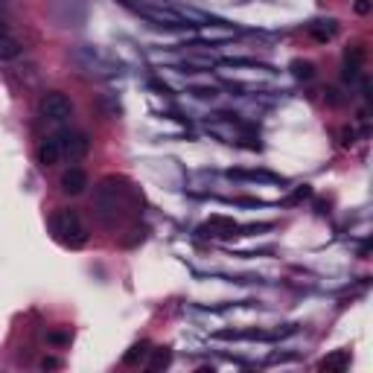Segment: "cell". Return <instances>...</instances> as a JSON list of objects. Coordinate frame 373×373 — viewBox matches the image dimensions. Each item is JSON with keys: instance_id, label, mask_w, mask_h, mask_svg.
<instances>
[{"instance_id": "1", "label": "cell", "mask_w": 373, "mask_h": 373, "mask_svg": "<svg viewBox=\"0 0 373 373\" xmlns=\"http://www.w3.org/2000/svg\"><path fill=\"white\" fill-rule=\"evenodd\" d=\"M126 210H129V186L122 184L120 178H114V175L105 178V181H99L96 193H94V213H96V219L103 222L105 228H114Z\"/></svg>"}, {"instance_id": "2", "label": "cell", "mask_w": 373, "mask_h": 373, "mask_svg": "<svg viewBox=\"0 0 373 373\" xmlns=\"http://www.w3.org/2000/svg\"><path fill=\"white\" fill-rule=\"evenodd\" d=\"M53 231L58 239L70 248H82L88 242V228H85V222L76 210H58L53 216Z\"/></svg>"}, {"instance_id": "3", "label": "cell", "mask_w": 373, "mask_h": 373, "mask_svg": "<svg viewBox=\"0 0 373 373\" xmlns=\"http://www.w3.org/2000/svg\"><path fill=\"white\" fill-rule=\"evenodd\" d=\"M134 12H138V15H143L146 21H152L155 27H167V30L184 27V18L175 12V6H164V3H134Z\"/></svg>"}, {"instance_id": "4", "label": "cell", "mask_w": 373, "mask_h": 373, "mask_svg": "<svg viewBox=\"0 0 373 373\" xmlns=\"http://www.w3.org/2000/svg\"><path fill=\"white\" fill-rule=\"evenodd\" d=\"M41 114L50 122H65L73 114V103L61 91H50V94L41 96Z\"/></svg>"}, {"instance_id": "5", "label": "cell", "mask_w": 373, "mask_h": 373, "mask_svg": "<svg viewBox=\"0 0 373 373\" xmlns=\"http://www.w3.org/2000/svg\"><path fill=\"white\" fill-rule=\"evenodd\" d=\"M73 61H79V65L85 70H91V73H114L117 70L114 61L105 58L96 47H79V50H73Z\"/></svg>"}, {"instance_id": "6", "label": "cell", "mask_w": 373, "mask_h": 373, "mask_svg": "<svg viewBox=\"0 0 373 373\" xmlns=\"http://www.w3.org/2000/svg\"><path fill=\"white\" fill-rule=\"evenodd\" d=\"M58 140H61V152H65L70 160L85 158L91 149V140L85 138L82 131H65V134H58Z\"/></svg>"}, {"instance_id": "7", "label": "cell", "mask_w": 373, "mask_h": 373, "mask_svg": "<svg viewBox=\"0 0 373 373\" xmlns=\"http://www.w3.org/2000/svg\"><path fill=\"white\" fill-rule=\"evenodd\" d=\"M204 236H219V239H231V236H239V225L233 219L225 216H210V222L202 228Z\"/></svg>"}, {"instance_id": "8", "label": "cell", "mask_w": 373, "mask_h": 373, "mask_svg": "<svg viewBox=\"0 0 373 373\" xmlns=\"http://www.w3.org/2000/svg\"><path fill=\"white\" fill-rule=\"evenodd\" d=\"M85 186H88V172L79 167H70L65 175H61V193L79 195V193H85Z\"/></svg>"}, {"instance_id": "9", "label": "cell", "mask_w": 373, "mask_h": 373, "mask_svg": "<svg viewBox=\"0 0 373 373\" xmlns=\"http://www.w3.org/2000/svg\"><path fill=\"white\" fill-rule=\"evenodd\" d=\"M61 155H65V152H61V140H58V138H47V140L39 146V164H41L44 169H47V167H56Z\"/></svg>"}, {"instance_id": "10", "label": "cell", "mask_w": 373, "mask_h": 373, "mask_svg": "<svg viewBox=\"0 0 373 373\" xmlns=\"http://www.w3.org/2000/svg\"><path fill=\"white\" fill-rule=\"evenodd\" d=\"M347 365H350V353H347V350H335V353L327 356L318 367H321V370H327V373H341Z\"/></svg>"}, {"instance_id": "11", "label": "cell", "mask_w": 373, "mask_h": 373, "mask_svg": "<svg viewBox=\"0 0 373 373\" xmlns=\"http://www.w3.org/2000/svg\"><path fill=\"white\" fill-rule=\"evenodd\" d=\"M309 32H312L318 41H327V39H332V35L339 32V23L335 21H315V23H309Z\"/></svg>"}, {"instance_id": "12", "label": "cell", "mask_w": 373, "mask_h": 373, "mask_svg": "<svg viewBox=\"0 0 373 373\" xmlns=\"http://www.w3.org/2000/svg\"><path fill=\"white\" fill-rule=\"evenodd\" d=\"M21 53V44L12 39V35L6 32H0V61H9V58H15Z\"/></svg>"}, {"instance_id": "13", "label": "cell", "mask_w": 373, "mask_h": 373, "mask_svg": "<svg viewBox=\"0 0 373 373\" xmlns=\"http://www.w3.org/2000/svg\"><path fill=\"white\" fill-rule=\"evenodd\" d=\"M292 76L309 82V79L315 76V65H312V61H301V58H297V61H292Z\"/></svg>"}, {"instance_id": "14", "label": "cell", "mask_w": 373, "mask_h": 373, "mask_svg": "<svg viewBox=\"0 0 373 373\" xmlns=\"http://www.w3.org/2000/svg\"><path fill=\"white\" fill-rule=\"evenodd\" d=\"M231 178H242V181H277L275 175H271V172H245V169H231L228 172Z\"/></svg>"}, {"instance_id": "15", "label": "cell", "mask_w": 373, "mask_h": 373, "mask_svg": "<svg viewBox=\"0 0 373 373\" xmlns=\"http://www.w3.org/2000/svg\"><path fill=\"white\" fill-rule=\"evenodd\" d=\"M169 362H172V353L167 350V347H164V350H155V353H152V362H149V370L158 373V370L169 367Z\"/></svg>"}, {"instance_id": "16", "label": "cell", "mask_w": 373, "mask_h": 373, "mask_svg": "<svg viewBox=\"0 0 373 373\" xmlns=\"http://www.w3.org/2000/svg\"><path fill=\"white\" fill-rule=\"evenodd\" d=\"M309 195H312V186L303 184V186H297V190H295L289 198H286V204H301L303 198H309Z\"/></svg>"}, {"instance_id": "17", "label": "cell", "mask_w": 373, "mask_h": 373, "mask_svg": "<svg viewBox=\"0 0 373 373\" xmlns=\"http://www.w3.org/2000/svg\"><path fill=\"white\" fill-rule=\"evenodd\" d=\"M146 359V347H131V353H126V365H138Z\"/></svg>"}, {"instance_id": "18", "label": "cell", "mask_w": 373, "mask_h": 373, "mask_svg": "<svg viewBox=\"0 0 373 373\" xmlns=\"http://www.w3.org/2000/svg\"><path fill=\"white\" fill-rule=\"evenodd\" d=\"M202 35H204V39H231L233 30H213V27H204Z\"/></svg>"}, {"instance_id": "19", "label": "cell", "mask_w": 373, "mask_h": 373, "mask_svg": "<svg viewBox=\"0 0 373 373\" xmlns=\"http://www.w3.org/2000/svg\"><path fill=\"white\" fill-rule=\"evenodd\" d=\"M190 94H195L198 99H216V96H219V91H216V88H193Z\"/></svg>"}, {"instance_id": "20", "label": "cell", "mask_w": 373, "mask_h": 373, "mask_svg": "<svg viewBox=\"0 0 373 373\" xmlns=\"http://www.w3.org/2000/svg\"><path fill=\"white\" fill-rule=\"evenodd\" d=\"M47 341H53V344H67V341H70V335H67V332H47Z\"/></svg>"}, {"instance_id": "21", "label": "cell", "mask_w": 373, "mask_h": 373, "mask_svg": "<svg viewBox=\"0 0 373 373\" xmlns=\"http://www.w3.org/2000/svg\"><path fill=\"white\" fill-rule=\"evenodd\" d=\"M356 12H359V15H367V12H370V0H356Z\"/></svg>"}, {"instance_id": "22", "label": "cell", "mask_w": 373, "mask_h": 373, "mask_svg": "<svg viewBox=\"0 0 373 373\" xmlns=\"http://www.w3.org/2000/svg\"><path fill=\"white\" fill-rule=\"evenodd\" d=\"M41 367H58V359H44Z\"/></svg>"}, {"instance_id": "23", "label": "cell", "mask_w": 373, "mask_h": 373, "mask_svg": "<svg viewBox=\"0 0 373 373\" xmlns=\"http://www.w3.org/2000/svg\"><path fill=\"white\" fill-rule=\"evenodd\" d=\"M6 3H9V0H0V15H3V12H6Z\"/></svg>"}, {"instance_id": "24", "label": "cell", "mask_w": 373, "mask_h": 373, "mask_svg": "<svg viewBox=\"0 0 373 373\" xmlns=\"http://www.w3.org/2000/svg\"><path fill=\"white\" fill-rule=\"evenodd\" d=\"M0 32H6V30H3V21H0Z\"/></svg>"}]
</instances>
